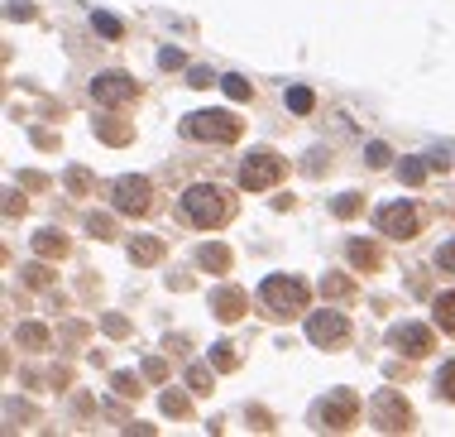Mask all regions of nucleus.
<instances>
[{"mask_svg": "<svg viewBox=\"0 0 455 437\" xmlns=\"http://www.w3.org/2000/svg\"><path fill=\"white\" fill-rule=\"evenodd\" d=\"M211 360H216L221 370H230V365H235V351H230V341H216V346H211Z\"/></svg>", "mask_w": 455, "mask_h": 437, "instance_id": "a878e982", "label": "nucleus"}, {"mask_svg": "<svg viewBox=\"0 0 455 437\" xmlns=\"http://www.w3.org/2000/svg\"><path fill=\"white\" fill-rule=\"evenodd\" d=\"M91 235H110V221H105V217H91Z\"/></svg>", "mask_w": 455, "mask_h": 437, "instance_id": "72a5a7b5", "label": "nucleus"}, {"mask_svg": "<svg viewBox=\"0 0 455 437\" xmlns=\"http://www.w3.org/2000/svg\"><path fill=\"white\" fill-rule=\"evenodd\" d=\"M355 414H360V399L350 394V389H336L321 409H316V428H331V433H345L350 423H355Z\"/></svg>", "mask_w": 455, "mask_h": 437, "instance_id": "0eeeda50", "label": "nucleus"}, {"mask_svg": "<svg viewBox=\"0 0 455 437\" xmlns=\"http://www.w3.org/2000/svg\"><path fill=\"white\" fill-rule=\"evenodd\" d=\"M182 212L192 217V226L211 231L216 221H225V197H221L216 183H192V188L182 193Z\"/></svg>", "mask_w": 455, "mask_h": 437, "instance_id": "f03ea898", "label": "nucleus"}, {"mask_svg": "<svg viewBox=\"0 0 455 437\" xmlns=\"http://www.w3.org/2000/svg\"><path fill=\"white\" fill-rule=\"evenodd\" d=\"M432 318H436L441 331H455V293H441V298L432 303Z\"/></svg>", "mask_w": 455, "mask_h": 437, "instance_id": "ddd939ff", "label": "nucleus"}, {"mask_svg": "<svg viewBox=\"0 0 455 437\" xmlns=\"http://www.w3.org/2000/svg\"><path fill=\"white\" fill-rule=\"evenodd\" d=\"M283 101H287V110H297V115H307V110L316 106V97H312L307 87H287V92H283Z\"/></svg>", "mask_w": 455, "mask_h": 437, "instance_id": "2eb2a0df", "label": "nucleus"}, {"mask_svg": "<svg viewBox=\"0 0 455 437\" xmlns=\"http://www.w3.org/2000/svg\"><path fill=\"white\" fill-rule=\"evenodd\" d=\"M91 24H96V34H105V39H120V19H115V14L96 10V14H91Z\"/></svg>", "mask_w": 455, "mask_h": 437, "instance_id": "4be33fe9", "label": "nucleus"}, {"mask_svg": "<svg viewBox=\"0 0 455 437\" xmlns=\"http://www.w3.org/2000/svg\"><path fill=\"white\" fill-rule=\"evenodd\" d=\"M436 394H441V399H451V404H455V360H446V365L436 370Z\"/></svg>", "mask_w": 455, "mask_h": 437, "instance_id": "aec40b11", "label": "nucleus"}, {"mask_svg": "<svg viewBox=\"0 0 455 437\" xmlns=\"http://www.w3.org/2000/svg\"><path fill=\"white\" fill-rule=\"evenodd\" d=\"M14 336H19V341H24V346H43V341H48V331L39 327V322H24V327L14 331Z\"/></svg>", "mask_w": 455, "mask_h": 437, "instance_id": "393cba45", "label": "nucleus"}, {"mask_svg": "<svg viewBox=\"0 0 455 437\" xmlns=\"http://www.w3.org/2000/svg\"><path fill=\"white\" fill-rule=\"evenodd\" d=\"M221 87H225V97H230V101H250V97H254V87H250L245 77H235V72H230V77H221Z\"/></svg>", "mask_w": 455, "mask_h": 437, "instance_id": "a211bd4d", "label": "nucleus"}, {"mask_svg": "<svg viewBox=\"0 0 455 437\" xmlns=\"http://www.w3.org/2000/svg\"><path fill=\"white\" fill-rule=\"evenodd\" d=\"M369 418H374V428H378V433H403V428L412 423V409H407V404H403L393 389H383V394L374 399Z\"/></svg>", "mask_w": 455, "mask_h": 437, "instance_id": "1a4fd4ad", "label": "nucleus"}, {"mask_svg": "<svg viewBox=\"0 0 455 437\" xmlns=\"http://www.w3.org/2000/svg\"><path fill=\"white\" fill-rule=\"evenodd\" d=\"M350 264L374 269V264H378V250H374V245H364V240H350Z\"/></svg>", "mask_w": 455, "mask_h": 437, "instance_id": "f3484780", "label": "nucleus"}, {"mask_svg": "<svg viewBox=\"0 0 455 437\" xmlns=\"http://www.w3.org/2000/svg\"><path fill=\"white\" fill-rule=\"evenodd\" d=\"M159 68H168V72L182 68V53H178V48H159Z\"/></svg>", "mask_w": 455, "mask_h": 437, "instance_id": "7c9ffc66", "label": "nucleus"}, {"mask_svg": "<svg viewBox=\"0 0 455 437\" xmlns=\"http://www.w3.org/2000/svg\"><path fill=\"white\" fill-rule=\"evenodd\" d=\"M393 346L403 356H427L432 351V331L417 327V322H403V327H393Z\"/></svg>", "mask_w": 455, "mask_h": 437, "instance_id": "9b49d317", "label": "nucleus"}, {"mask_svg": "<svg viewBox=\"0 0 455 437\" xmlns=\"http://www.w3.org/2000/svg\"><path fill=\"white\" fill-rule=\"evenodd\" d=\"M364 154H369V168H388V144H378V139H374Z\"/></svg>", "mask_w": 455, "mask_h": 437, "instance_id": "bb28decb", "label": "nucleus"}, {"mask_svg": "<svg viewBox=\"0 0 455 437\" xmlns=\"http://www.w3.org/2000/svg\"><path fill=\"white\" fill-rule=\"evenodd\" d=\"M182 135H192V139H216V144H230V139L240 135V120H235L230 110H192V115L182 120Z\"/></svg>", "mask_w": 455, "mask_h": 437, "instance_id": "7ed1b4c3", "label": "nucleus"}, {"mask_svg": "<svg viewBox=\"0 0 455 437\" xmlns=\"http://www.w3.org/2000/svg\"><path fill=\"white\" fill-rule=\"evenodd\" d=\"M378 231L393 240H412L422 231V212L412 202H388V207H378Z\"/></svg>", "mask_w": 455, "mask_h": 437, "instance_id": "39448f33", "label": "nucleus"}, {"mask_svg": "<svg viewBox=\"0 0 455 437\" xmlns=\"http://www.w3.org/2000/svg\"><path fill=\"white\" fill-rule=\"evenodd\" d=\"M196 260H201L206 269H216V274H221V269L230 264V250H225V245H201V250H196Z\"/></svg>", "mask_w": 455, "mask_h": 437, "instance_id": "4468645a", "label": "nucleus"}, {"mask_svg": "<svg viewBox=\"0 0 455 437\" xmlns=\"http://www.w3.org/2000/svg\"><path fill=\"white\" fill-rule=\"evenodd\" d=\"M259 303L269 308L273 318H297V313L307 308V284L292 279V274H269V279L259 284Z\"/></svg>", "mask_w": 455, "mask_h": 437, "instance_id": "f257e3e1", "label": "nucleus"}, {"mask_svg": "<svg viewBox=\"0 0 455 437\" xmlns=\"http://www.w3.org/2000/svg\"><path fill=\"white\" fill-rule=\"evenodd\" d=\"M187 82H192V87H206V82H211V72H206V68H192V77H187Z\"/></svg>", "mask_w": 455, "mask_h": 437, "instance_id": "2f4dec72", "label": "nucleus"}, {"mask_svg": "<svg viewBox=\"0 0 455 437\" xmlns=\"http://www.w3.org/2000/svg\"><path fill=\"white\" fill-rule=\"evenodd\" d=\"M34 250H39V255H63V250H68V240H63V235H53V231H39V235H34Z\"/></svg>", "mask_w": 455, "mask_h": 437, "instance_id": "6ab92c4d", "label": "nucleus"}, {"mask_svg": "<svg viewBox=\"0 0 455 437\" xmlns=\"http://www.w3.org/2000/svg\"><path fill=\"white\" fill-rule=\"evenodd\" d=\"M211 308H216V318H221V322H235V318H240V308H245V293L221 289V293L211 298Z\"/></svg>", "mask_w": 455, "mask_h": 437, "instance_id": "f8f14e48", "label": "nucleus"}, {"mask_svg": "<svg viewBox=\"0 0 455 437\" xmlns=\"http://www.w3.org/2000/svg\"><path fill=\"white\" fill-rule=\"evenodd\" d=\"M355 212H360V197H355V193H345V197L336 202V217H355Z\"/></svg>", "mask_w": 455, "mask_h": 437, "instance_id": "c756f323", "label": "nucleus"}, {"mask_svg": "<svg viewBox=\"0 0 455 437\" xmlns=\"http://www.w3.org/2000/svg\"><path fill=\"white\" fill-rule=\"evenodd\" d=\"M436 269H446V274H455V240H446V245L436 250Z\"/></svg>", "mask_w": 455, "mask_h": 437, "instance_id": "cd10ccee", "label": "nucleus"}, {"mask_svg": "<svg viewBox=\"0 0 455 437\" xmlns=\"http://www.w3.org/2000/svg\"><path fill=\"white\" fill-rule=\"evenodd\" d=\"M110 385H115V394H120V399H130V394H134V399H139V380H134V375H130V370H120V375H115V380H110Z\"/></svg>", "mask_w": 455, "mask_h": 437, "instance_id": "b1692460", "label": "nucleus"}, {"mask_svg": "<svg viewBox=\"0 0 455 437\" xmlns=\"http://www.w3.org/2000/svg\"><path fill=\"white\" fill-rule=\"evenodd\" d=\"M68 183H72V188H87L91 178H87V173H82V168H68Z\"/></svg>", "mask_w": 455, "mask_h": 437, "instance_id": "473e14b6", "label": "nucleus"}, {"mask_svg": "<svg viewBox=\"0 0 455 437\" xmlns=\"http://www.w3.org/2000/svg\"><path fill=\"white\" fill-rule=\"evenodd\" d=\"M398 173H403V183H422V178H427V164H422V159H403Z\"/></svg>", "mask_w": 455, "mask_h": 437, "instance_id": "5701e85b", "label": "nucleus"}, {"mask_svg": "<svg viewBox=\"0 0 455 437\" xmlns=\"http://www.w3.org/2000/svg\"><path fill=\"white\" fill-rule=\"evenodd\" d=\"M159 255H163L159 240H134V245H130V260H134V264H154Z\"/></svg>", "mask_w": 455, "mask_h": 437, "instance_id": "dca6fc26", "label": "nucleus"}, {"mask_svg": "<svg viewBox=\"0 0 455 437\" xmlns=\"http://www.w3.org/2000/svg\"><path fill=\"white\" fill-rule=\"evenodd\" d=\"M278 178H283V159L273 149H250L245 154V164H240V188L245 193H269Z\"/></svg>", "mask_w": 455, "mask_h": 437, "instance_id": "20e7f679", "label": "nucleus"}, {"mask_svg": "<svg viewBox=\"0 0 455 437\" xmlns=\"http://www.w3.org/2000/svg\"><path fill=\"white\" fill-rule=\"evenodd\" d=\"M134 77L130 72H101V77H91V101H101V106H125V101H134Z\"/></svg>", "mask_w": 455, "mask_h": 437, "instance_id": "6e6552de", "label": "nucleus"}, {"mask_svg": "<svg viewBox=\"0 0 455 437\" xmlns=\"http://www.w3.org/2000/svg\"><path fill=\"white\" fill-rule=\"evenodd\" d=\"M163 414H187V394L168 389V394H163Z\"/></svg>", "mask_w": 455, "mask_h": 437, "instance_id": "c85d7f7f", "label": "nucleus"}, {"mask_svg": "<svg viewBox=\"0 0 455 437\" xmlns=\"http://www.w3.org/2000/svg\"><path fill=\"white\" fill-rule=\"evenodd\" d=\"M345 331H350V322L336 308H321V313L307 318V341L312 346H336V341H345Z\"/></svg>", "mask_w": 455, "mask_h": 437, "instance_id": "9d476101", "label": "nucleus"}, {"mask_svg": "<svg viewBox=\"0 0 455 437\" xmlns=\"http://www.w3.org/2000/svg\"><path fill=\"white\" fill-rule=\"evenodd\" d=\"M187 389H192V394H211V370H206V365H192V370H187Z\"/></svg>", "mask_w": 455, "mask_h": 437, "instance_id": "412c9836", "label": "nucleus"}, {"mask_svg": "<svg viewBox=\"0 0 455 437\" xmlns=\"http://www.w3.org/2000/svg\"><path fill=\"white\" fill-rule=\"evenodd\" d=\"M110 207H115L120 217H144V212H149V178H115Z\"/></svg>", "mask_w": 455, "mask_h": 437, "instance_id": "423d86ee", "label": "nucleus"}]
</instances>
